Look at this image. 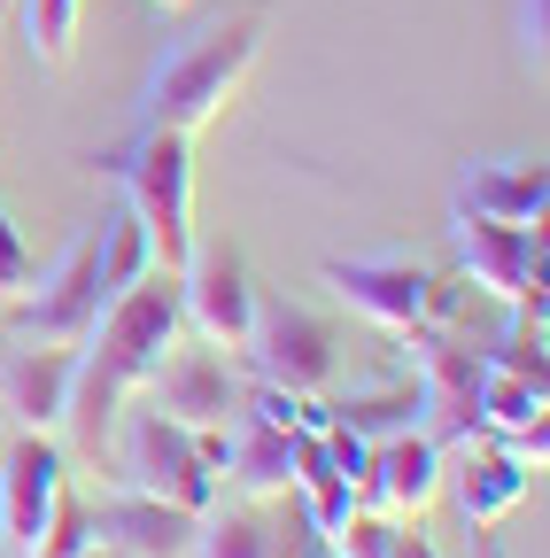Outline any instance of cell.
<instances>
[{"label": "cell", "instance_id": "obj_27", "mask_svg": "<svg viewBox=\"0 0 550 558\" xmlns=\"http://www.w3.org/2000/svg\"><path fill=\"white\" fill-rule=\"evenodd\" d=\"M520 47H527V62L542 70V0H520Z\"/></svg>", "mask_w": 550, "mask_h": 558}, {"label": "cell", "instance_id": "obj_21", "mask_svg": "<svg viewBox=\"0 0 550 558\" xmlns=\"http://www.w3.org/2000/svg\"><path fill=\"white\" fill-rule=\"evenodd\" d=\"M326 418L350 427L357 442L411 435V427H419V380H411V388H372V396H341V403H326Z\"/></svg>", "mask_w": 550, "mask_h": 558}, {"label": "cell", "instance_id": "obj_3", "mask_svg": "<svg viewBox=\"0 0 550 558\" xmlns=\"http://www.w3.org/2000/svg\"><path fill=\"white\" fill-rule=\"evenodd\" d=\"M94 171H109L124 186V209L148 226L156 264L163 271H186V256H194V140L186 132H163V124H140Z\"/></svg>", "mask_w": 550, "mask_h": 558}, {"label": "cell", "instance_id": "obj_28", "mask_svg": "<svg viewBox=\"0 0 550 558\" xmlns=\"http://www.w3.org/2000/svg\"><path fill=\"white\" fill-rule=\"evenodd\" d=\"M388 558H442V550H435L419 527H403V520H395V535H388Z\"/></svg>", "mask_w": 550, "mask_h": 558}, {"label": "cell", "instance_id": "obj_15", "mask_svg": "<svg viewBox=\"0 0 550 558\" xmlns=\"http://www.w3.org/2000/svg\"><path fill=\"white\" fill-rule=\"evenodd\" d=\"M86 520H94V543H109L124 558H186L201 512H179L163 497H140V488H117L109 505H86Z\"/></svg>", "mask_w": 550, "mask_h": 558}, {"label": "cell", "instance_id": "obj_31", "mask_svg": "<svg viewBox=\"0 0 550 558\" xmlns=\"http://www.w3.org/2000/svg\"><path fill=\"white\" fill-rule=\"evenodd\" d=\"M326 558H333V550H326Z\"/></svg>", "mask_w": 550, "mask_h": 558}, {"label": "cell", "instance_id": "obj_13", "mask_svg": "<svg viewBox=\"0 0 550 558\" xmlns=\"http://www.w3.org/2000/svg\"><path fill=\"white\" fill-rule=\"evenodd\" d=\"M357 497H365L372 512H388V520H419V512L442 497V450H435L419 427L372 442V458H365V488H357Z\"/></svg>", "mask_w": 550, "mask_h": 558}, {"label": "cell", "instance_id": "obj_20", "mask_svg": "<svg viewBox=\"0 0 550 558\" xmlns=\"http://www.w3.org/2000/svg\"><path fill=\"white\" fill-rule=\"evenodd\" d=\"M156 271V241H148V226L132 218V209H117V218L94 233V288H101V303H117L132 279H148Z\"/></svg>", "mask_w": 550, "mask_h": 558}, {"label": "cell", "instance_id": "obj_2", "mask_svg": "<svg viewBox=\"0 0 550 558\" xmlns=\"http://www.w3.org/2000/svg\"><path fill=\"white\" fill-rule=\"evenodd\" d=\"M256 47H264V0H248V9L201 24L194 39H179L140 86V124H163V132H201L225 101L233 86L256 70Z\"/></svg>", "mask_w": 550, "mask_h": 558}, {"label": "cell", "instance_id": "obj_30", "mask_svg": "<svg viewBox=\"0 0 550 558\" xmlns=\"http://www.w3.org/2000/svg\"><path fill=\"white\" fill-rule=\"evenodd\" d=\"M156 9H186V0H156Z\"/></svg>", "mask_w": 550, "mask_h": 558}, {"label": "cell", "instance_id": "obj_19", "mask_svg": "<svg viewBox=\"0 0 550 558\" xmlns=\"http://www.w3.org/2000/svg\"><path fill=\"white\" fill-rule=\"evenodd\" d=\"M542 403H550V380H520V373H489V365H480V435L520 442V435L550 427Z\"/></svg>", "mask_w": 550, "mask_h": 558}, {"label": "cell", "instance_id": "obj_16", "mask_svg": "<svg viewBox=\"0 0 550 558\" xmlns=\"http://www.w3.org/2000/svg\"><path fill=\"white\" fill-rule=\"evenodd\" d=\"M457 218H489V226H542L550 209V171L542 163H465L450 186Z\"/></svg>", "mask_w": 550, "mask_h": 558}, {"label": "cell", "instance_id": "obj_4", "mask_svg": "<svg viewBox=\"0 0 550 558\" xmlns=\"http://www.w3.org/2000/svg\"><path fill=\"white\" fill-rule=\"evenodd\" d=\"M109 450H117V481L140 488V497H163L179 512H210L218 505V473L201 458V442L163 418L156 403H124L117 427H109Z\"/></svg>", "mask_w": 550, "mask_h": 558}, {"label": "cell", "instance_id": "obj_18", "mask_svg": "<svg viewBox=\"0 0 550 558\" xmlns=\"http://www.w3.org/2000/svg\"><path fill=\"white\" fill-rule=\"evenodd\" d=\"M186 558H280V527L256 512V497L248 505H210L194 520Z\"/></svg>", "mask_w": 550, "mask_h": 558}, {"label": "cell", "instance_id": "obj_26", "mask_svg": "<svg viewBox=\"0 0 550 558\" xmlns=\"http://www.w3.org/2000/svg\"><path fill=\"white\" fill-rule=\"evenodd\" d=\"M32 279H39V256L24 248V233H16V218H9V202H0V303H16Z\"/></svg>", "mask_w": 550, "mask_h": 558}, {"label": "cell", "instance_id": "obj_22", "mask_svg": "<svg viewBox=\"0 0 550 558\" xmlns=\"http://www.w3.org/2000/svg\"><path fill=\"white\" fill-rule=\"evenodd\" d=\"M24 9V39H32V62L39 70H62L78 47V9L86 0H16Z\"/></svg>", "mask_w": 550, "mask_h": 558}, {"label": "cell", "instance_id": "obj_12", "mask_svg": "<svg viewBox=\"0 0 550 558\" xmlns=\"http://www.w3.org/2000/svg\"><path fill=\"white\" fill-rule=\"evenodd\" d=\"M54 497H62V450L54 435L24 427V442H9V458H0V543L32 558L54 520Z\"/></svg>", "mask_w": 550, "mask_h": 558}, {"label": "cell", "instance_id": "obj_23", "mask_svg": "<svg viewBox=\"0 0 550 558\" xmlns=\"http://www.w3.org/2000/svg\"><path fill=\"white\" fill-rule=\"evenodd\" d=\"M480 365L489 373H520V380H550V357H542V326L535 318H520L497 349H480Z\"/></svg>", "mask_w": 550, "mask_h": 558}, {"label": "cell", "instance_id": "obj_29", "mask_svg": "<svg viewBox=\"0 0 550 558\" xmlns=\"http://www.w3.org/2000/svg\"><path fill=\"white\" fill-rule=\"evenodd\" d=\"M78 558H124V550H109V543H86V550H78Z\"/></svg>", "mask_w": 550, "mask_h": 558}, {"label": "cell", "instance_id": "obj_8", "mask_svg": "<svg viewBox=\"0 0 550 558\" xmlns=\"http://www.w3.org/2000/svg\"><path fill=\"white\" fill-rule=\"evenodd\" d=\"M318 279L380 333H419L435 318V271L411 256H326Z\"/></svg>", "mask_w": 550, "mask_h": 558}, {"label": "cell", "instance_id": "obj_17", "mask_svg": "<svg viewBox=\"0 0 550 558\" xmlns=\"http://www.w3.org/2000/svg\"><path fill=\"white\" fill-rule=\"evenodd\" d=\"M527 465L504 450V442H489V450H480V442H465V473H457V512H465V527H497L520 497H527Z\"/></svg>", "mask_w": 550, "mask_h": 558}, {"label": "cell", "instance_id": "obj_10", "mask_svg": "<svg viewBox=\"0 0 550 558\" xmlns=\"http://www.w3.org/2000/svg\"><path fill=\"white\" fill-rule=\"evenodd\" d=\"M156 411L163 418H179L186 435H210V427H233L241 418V403H248V380L225 365V349H171V357L156 365Z\"/></svg>", "mask_w": 550, "mask_h": 558}, {"label": "cell", "instance_id": "obj_5", "mask_svg": "<svg viewBox=\"0 0 550 558\" xmlns=\"http://www.w3.org/2000/svg\"><path fill=\"white\" fill-rule=\"evenodd\" d=\"M411 365H419V435L435 450L480 442V349L457 333H411Z\"/></svg>", "mask_w": 550, "mask_h": 558}, {"label": "cell", "instance_id": "obj_7", "mask_svg": "<svg viewBox=\"0 0 550 558\" xmlns=\"http://www.w3.org/2000/svg\"><path fill=\"white\" fill-rule=\"evenodd\" d=\"M248 373L264 388H288V396H326L333 388V326L303 303H256L248 326Z\"/></svg>", "mask_w": 550, "mask_h": 558}, {"label": "cell", "instance_id": "obj_11", "mask_svg": "<svg viewBox=\"0 0 550 558\" xmlns=\"http://www.w3.org/2000/svg\"><path fill=\"white\" fill-rule=\"evenodd\" d=\"M179 311H186V326L210 341V349L241 357V349H248V326H256V288H248L241 256H233V248H194L186 271H179Z\"/></svg>", "mask_w": 550, "mask_h": 558}, {"label": "cell", "instance_id": "obj_1", "mask_svg": "<svg viewBox=\"0 0 550 558\" xmlns=\"http://www.w3.org/2000/svg\"><path fill=\"white\" fill-rule=\"evenodd\" d=\"M186 333V311H179V271H148L132 279L117 303H101L94 333L78 341V388H71V411H62V427L78 435V450H109V427L117 411L156 380V365L179 349Z\"/></svg>", "mask_w": 550, "mask_h": 558}, {"label": "cell", "instance_id": "obj_6", "mask_svg": "<svg viewBox=\"0 0 550 558\" xmlns=\"http://www.w3.org/2000/svg\"><path fill=\"white\" fill-rule=\"evenodd\" d=\"M450 241H457V271L480 295H497L542 326V226H489L450 209Z\"/></svg>", "mask_w": 550, "mask_h": 558}, {"label": "cell", "instance_id": "obj_24", "mask_svg": "<svg viewBox=\"0 0 550 558\" xmlns=\"http://www.w3.org/2000/svg\"><path fill=\"white\" fill-rule=\"evenodd\" d=\"M388 535H395V520L372 512V505H357L350 520L326 535V550H333V558H388Z\"/></svg>", "mask_w": 550, "mask_h": 558}, {"label": "cell", "instance_id": "obj_14", "mask_svg": "<svg viewBox=\"0 0 550 558\" xmlns=\"http://www.w3.org/2000/svg\"><path fill=\"white\" fill-rule=\"evenodd\" d=\"M71 388H78V341H24L16 357L0 365V403H9L24 427H39V435L62 427Z\"/></svg>", "mask_w": 550, "mask_h": 558}, {"label": "cell", "instance_id": "obj_25", "mask_svg": "<svg viewBox=\"0 0 550 558\" xmlns=\"http://www.w3.org/2000/svg\"><path fill=\"white\" fill-rule=\"evenodd\" d=\"M86 543H94V520H86V505L71 497V488H62V497H54V520H47V535H39L32 558H78Z\"/></svg>", "mask_w": 550, "mask_h": 558}, {"label": "cell", "instance_id": "obj_9", "mask_svg": "<svg viewBox=\"0 0 550 558\" xmlns=\"http://www.w3.org/2000/svg\"><path fill=\"white\" fill-rule=\"evenodd\" d=\"M9 311V333L16 341H86L94 318H101V288H94V233H78L71 248H62L32 288L16 303H0Z\"/></svg>", "mask_w": 550, "mask_h": 558}]
</instances>
